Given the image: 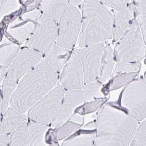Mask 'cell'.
<instances>
[{
	"label": "cell",
	"mask_w": 146,
	"mask_h": 146,
	"mask_svg": "<svg viewBox=\"0 0 146 146\" xmlns=\"http://www.w3.org/2000/svg\"><path fill=\"white\" fill-rule=\"evenodd\" d=\"M58 81V73L46 59L42 60L21 81L11 98L10 106L24 113L55 88Z\"/></svg>",
	"instance_id": "obj_1"
},
{
	"label": "cell",
	"mask_w": 146,
	"mask_h": 146,
	"mask_svg": "<svg viewBox=\"0 0 146 146\" xmlns=\"http://www.w3.org/2000/svg\"><path fill=\"white\" fill-rule=\"evenodd\" d=\"M82 21L78 42L84 48L113 37V15L99 1H84Z\"/></svg>",
	"instance_id": "obj_2"
},
{
	"label": "cell",
	"mask_w": 146,
	"mask_h": 146,
	"mask_svg": "<svg viewBox=\"0 0 146 146\" xmlns=\"http://www.w3.org/2000/svg\"><path fill=\"white\" fill-rule=\"evenodd\" d=\"M137 121L146 117V83L143 77L134 79L126 85L116 102L108 103Z\"/></svg>",
	"instance_id": "obj_3"
},
{
	"label": "cell",
	"mask_w": 146,
	"mask_h": 146,
	"mask_svg": "<svg viewBox=\"0 0 146 146\" xmlns=\"http://www.w3.org/2000/svg\"><path fill=\"white\" fill-rule=\"evenodd\" d=\"M114 48V57L118 62H139L146 54V47L139 24L134 19Z\"/></svg>",
	"instance_id": "obj_4"
},
{
	"label": "cell",
	"mask_w": 146,
	"mask_h": 146,
	"mask_svg": "<svg viewBox=\"0 0 146 146\" xmlns=\"http://www.w3.org/2000/svg\"><path fill=\"white\" fill-rule=\"evenodd\" d=\"M64 89L62 85L57 86L29 110L28 117L40 124L51 123L61 106L65 95Z\"/></svg>",
	"instance_id": "obj_5"
},
{
	"label": "cell",
	"mask_w": 146,
	"mask_h": 146,
	"mask_svg": "<svg viewBox=\"0 0 146 146\" xmlns=\"http://www.w3.org/2000/svg\"><path fill=\"white\" fill-rule=\"evenodd\" d=\"M82 19L77 7L69 2L59 22L57 44L64 48H73L78 39Z\"/></svg>",
	"instance_id": "obj_6"
},
{
	"label": "cell",
	"mask_w": 146,
	"mask_h": 146,
	"mask_svg": "<svg viewBox=\"0 0 146 146\" xmlns=\"http://www.w3.org/2000/svg\"><path fill=\"white\" fill-rule=\"evenodd\" d=\"M58 32L57 23L49 15L42 14L36 22L33 34L25 45L41 54H46L54 44Z\"/></svg>",
	"instance_id": "obj_7"
},
{
	"label": "cell",
	"mask_w": 146,
	"mask_h": 146,
	"mask_svg": "<svg viewBox=\"0 0 146 146\" xmlns=\"http://www.w3.org/2000/svg\"><path fill=\"white\" fill-rule=\"evenodd\" d=\"M104 46L102 43L78 49L76 52L83 68L85 83L97 80L101 70Z\"/></svg>",
	"instance_id": "obj_8"
},
{
	"label": "cell",
	"mask_w": 146,
	"mask_h": 146,
	"mask_svg": "<svg viewBox=\"0 0 146 146\" xmlns=\"http://www.w3.org/2000/svg\"><path fill=\"white\" fill-rule=\"evenodd\" d=\"M114 109L117 124L114 138L107 143L94 146H129L131 144L137 130L138 122L122 111Z\"/></svg>",
	"instance_id": "obj_9"
},
{
	"label": "cell",
	"mask_w": 146,
	"mask_h": 146,
	"mask_svg": "<svg viewBox=\"0 0 146 146\" xmlns=\"http://www.w3.org/2000/svg\"><path fill=\"white\" fill-rule=\"evenodd\" d=\"M64 89L68 90H82L85 80L80 59L76 52H73L65 66L60 78Z\"/></svg>",
	"instance_id": "obj_10"
},
{
	"label": "cell",
	"mask_w": 146,
	"mask_h": 146,
	"mask_svg": "<svg viewBox=\"0 0 146 146\" xmlns=\"http://www.w3.org/2000/svg\"><path fill=\"white\" fill-rule=\"evenodd\" d=\"M84 102V92L82 90H68L65 94L62 103L56 117L51 123L54 129H58L68 122L77 108Z\"/></svg>",
	"instance_id": "obj_11"
},
{
	"label": "cell",
	"mask_w": 146,
	"mask_h": 146,
	"mask_svg": "<svg viewBox=\"0 0 146 146\" xmlns=\"http://www.w3.org/2000/svg\"><path fill=\"white\" fill-rule=\"evenodd\" d=\"M42 54L28 48L22 49L9 69L8 75L16 79L24 77L39 63Z\"/></svg>",
	"instance_id": "obj_12"
},
{
	"label": "cell",
	"mask_w": 146,
	"mask_h": 146,
	"mask_svg": "<svg viewBox=\"0 0 146 146\" xmlns=\"http://www.w3.org/2000/svg\"><path fill=\"white\" fill-rule=\"evenodd\" d=\"M36 23L32 21L19 18L9 26L6 33L12 40L19 43H23L32 36L35 28Z\"/></svg>",
	"instance_id": "obj_13"
},
{
	"label": "cell",
	"mask_w": 146,
	"mask_h": 146,
	"mask_svg": "<svg viewBox=\"0 0 146 146\" xmlns=\"http://www.w3.org/2000/svg\"><path fill=\"white\" fill-rule=\"evenodd\" d=\"M135 5L131 3L113 15V40L117 41L124 35L135 17Z\"/></svg>",
	"instance_id": "obj_14"
},
{
	"label": "cell",
	"mask_w": 146,
	"mask_h": 146,
	"mask_svg": "<svg viewBox=\"0 0 146 146\" xmlns=\"http://www.w3.org/2000/svg\"><path fill=\"white\" fill-rule=\"evenodd\" d=\"M3 115L0 128L1 134L12 133L26 121V115L12 107L8 108Z\"/></svg>",
	"instance_id": "obj_15"
},
{
	"label": "cell",
	"mask_w": 146,
	"mask_h": 146,
	"mask_svg": "<svg viewBox=\"0 0 146 146\" xmlns=\"http://www.w3.org/2000/svg\"><path fill=\"white\" fill-rule=\"evenodd\" d=\"M71 54L69 50L54 44L46 53L45 59L53 69L58 73L63 70Z\"/></svg>",
	"instance_id": "obj_16"
},
{
	"label": "cell",
	"mask_w": 146,
	"mask_h": 146,
	"mask_svg": "<svg viewBox=\"0 0 146 146\" xmlns=\"http://www.w3.org/2000/svg\"><path fill=\"white\" fill-rule=\"evenodd\" d=\"M48 128L47 125L40 124L32 121L29 122L27 146H47L46 135Z\"/></svg>",
	"instance_id": "obj_17"
},
{
	"label": "cell",
	"mask_w": 146,
	"mask_h": 146,
	"mask_svg": "<svg viewBox=\"0 0 146 146\" xmlns=\"http://www.w3.org/2000/svg\"><path fill=\"white\" fill-rule=\"evenodd\" d=\"M96 134V129L78 130L64 141L62 146H94Z\"/></svg>",
	"instance_id": "obj_18"
},
{
	"label": "cell",
	"mask_w": 146,
	"mask_h": 146,
	"mask_svg": "<svg viewBox=\"0 0 146 146\" xmlns=\"http://www.w3.org/2000/svg\"><path fill=\"white\" fill-rule=\"evenodd\" d=\"M115 62L113 51L109 45H107L104 47L101 70L96 81L103 84L111 78Z\"/></svg>",
	"instance_id": "obj_19"
},
{
	"label": "cell",
	"mask_w": 146,
	"mask_h": 146,
	"mask_svg": "<svg viewBox=\"0 0 146 146\" xmlns=\"http://www.w3.org/2000/svg\"><path fill=\"white\" fill-rule=\"evenodd\" d=\"M68 1H41L40 8L44 13L51 17L57 23H59L65 9Z\"/></svg>",
	"instance_id": "obj_20"
},
{
	"label": "cell",
	"mask_w": 146,
	"mask_h": 146,
	"mask_svg": "<svg viewBox=\"0 0 146 146\" xmlns=\"http://www.w3.org/2000/svg\"><path fill=\"white\" fill-rule=\"evenodd\" d=\"M17 84V80L9 75L3 81L1 98V112L2 115L8 108L9 103H10Z\"/></svg>",
	"instance_id": "obj_21"
},
{
	"label": "cell",
	"mask_w": 146,
	"mask_h": 146,
	"mask_svg": "<svg viewBox=\"0 0 146 146\" xmlns=\"http://www.w3.org/2000/svg\"><path fill=\"white\" fill-rule=\"evenodd\" d=\"M139 73L119 74L111 78L106 84L103 86L102 92L106 96L110 92L117 90L126 85L134 79Z\"/></svg>",
	"instance_id": "obj_22"
},
{
	"label": "cell",
	"mask_w": 146,
	"mask_h": 146,
	"mask_svg": "<svg viewBox=\"0 0 146 146\" xmlns=\"http://www.w3.org/2000/svg\"><path fill=\"white\" fill-rule=\"evenodd\" d=\"M20 46L13 42H6L1 44V66L6 68L10 67L17 56Z\"/></svg>",
	"instance_id": "obj_23"
},
{
	"label": "cell",
	"mask_w": 146,
	"mask_h": 146,
	"mask_svg": "<svg viewBox=\"0 0 146 146\" xmlns=\"http://www.w3.org/2000/svg\"><path fill=\"white\" fill-rule=\"evenodd\" d=\"M103 85L97 81L87 84L85 87L84 102H88L106 98L102 92Z\"/></svg>",
	"instance_id": "obj_24"
},
{
	"label": "cell",
	"mask_w": 146,
	"mask_h": 146,
	"mask_svg": "<svg viewBox=\"0 0 146 146\" xmlns=\"http://www.w3.org/2000/svg\"><path fill=\"white\" fill-rule=\"evenodd\" d=\"M28 132V123L26 121L11 133L10 146H27Z\"/></svg>",
	"instance_id": "obj_25"
},
{
	"label": "cell",
	"mask_w": 146,
	"mask_h": 146,
	"mask_svg": "<svg viewBox=\"0 0 146 146\" xmlns=\"http://www.w3.org/2000/svg\"><path fill=\"white\" fill-rule=\"evenodd\" d=\"M82 125L72 121H68L57 129L55 134L57 139L62 140L73 135L79 130Z\"/></svg>",
	"instance_id": "obj_26"
},
{
	"label": "cell",
	"mask_w": 146,
	"mask_h": 146,
	"mask_svg": "<svg viewBox=\"0 0 146 146\" xmlns=\"http://www.w3.org/2000/svg\"><path fill=\"white\" fill-rule=\"evenodd\" d=\"M141 66V64L140 62L134 63L118 62L114 67L111 78L120 73H139Z\"/></svg>",
	"instance_id": "obj_27"
},
{
	"label": "cell",
	"mask_w": 146,
	"mask_h": 146,
	"mask_svg": "<svg viewBox=\"0 0 146 146\" xmlns=\"http://www.w3.org/2000/svg\"><path fill=\"white\" fill-rule=\"evenodd\" d=\"M135 17L140 28L144 43L146 45V6L135 5Z\"/></svg>",
	"instance_id": "obj_28"
},
{
	"label": "cell",
	"mask_w": 146,
	"mask_h": 146,
	"mask_svg": "<svg viewBox=\"0 0 146 146\" xmlns=\"http://www.w3.org/2000/svg\"><path fill=\"white\" fill-rule=\"evenodd\" d=\"M107 100L106 97L104 99L93 101L82 105L76 110L74 113H78L81 115L88 114L95 112L98 108H100Z\"/></svg>",
	"instance_id": "obj_29"
},
{
	"label": "cell",
	"mask_w": 146,
	"mask_h": 146,
	"mask_svg": "<svg viewBox=\"0 0 146 146\" xmlns=\"http://www.w3.org/2000/svg\"><path fill=\"white\" fill-rule=\"evenodd\" d=\"M129 146H146V120L143 121L138 127Z\"/></svg>",
	"instance_id": "obj_30"
},
{
	"label": "cell",
	"mask_w": 146,
	"mask_h": 146,
	"mask_svg": "<svg viewBox=\"0 0 146 146\" xmlns=\"http://www.w3.org/2000/svg\"><path fill=\"white\" fill-rule=\"evenodd\" d=\"M20 4L18 1H1V18L20 8Z\"/></svg>",
	"instance_id": "obj_31"
},
{
	"label": "cell",
	"mask_w": 146,
	"mask_h": 146,
	"mask_svg": "<svg viewBox=\"0 0 146 146\" xmlns=\"http://www.w3.org/2000/svg\"><path fill=\"white\" fill-rule=\"evenodd\" d=\"M105 5L119 11H122L129 6L130 1H100Z\"/></svg>",
	"instance_id": "obj_32"
},
{
	"label": "cell",
	"mask_w": 146,
	"mask_h": 146,
	"mask_svg": "<svg viewBox=\"0 0 146 146\" xmlns=\"http://www.w3.org/2000/svg\"><path fill=\"white\" fill-rule=\"evenodd\" d=\"M40 15V11L36 9L29 12L23 13L20 18L23 20L32 21L36 23Z\"/></svg>",
	"instance_id": "obj_33"
},
{
	"label": "cell",
	"mask_w": 146,
	"mask_h": 146,
	"mask_svg": "<svg viewBox=\"0 0 146 146\" xmlns=\"http://www.w3.org/2000/svg\"><path fill=\"white\" fill-rule=\"evenodd\" d=\"M10 136L8 135L1 134L0 146H10Z\"/></svg>",
	"instance_id": "obj_34"
},
{
	"label": "cell",
	"mask_w": 146,
	"mask_h": 146,
	"mask_svg": "<svg viewBox=\"0 0 146 146\" xmlns=\"http://www.w3.org/2000/svg\"><path fill=\"white\" fill-rule=\"evenodd\" d=\"M70 119L73 122L82 125L84 122V116L78 113H74Z\"/></svg>",
	"instance_id": "obj_35"
},
{
	"label": "cell",
	"mask_w": 146,
	"mask_h": 146,
	"mask_svg": "<svg viewBox=\"0 0 146 146\" xmlns=\"http://www.w3.org/2000/svg\"><path fill=\"white\" fill-rule=\"evenodd\" d=\"M7 73V70L6 68L1 66L0 68V80H1V83H2L4 79L6 77V74Z\"/></svg>",
	"instance_id": "obj_36"
},
{
	"label": "cell",
	"mask_w": 146,
	"mask_h": 146,
	"mask_svg": "<svg viewBox=\"0 0 146 146\" xmlns=\"http://www.w3.org/2000/svg\"><path fill=\"white\" fill-rule=\"evenodd\" d=\"M134 2L137 5H140L146 6V1H135Z\"/></svg>",
	"instance_id": "obj_37"
},
{
	"label": "cell",
	"mask_w": 146,
	"mask_h": 146,
	"mask_svg": "<svg viewBox=\"0 0 146 146\" xmlns=\"http://www.w3.org/2000/svg\"><path fill=\"white\" fill-rule=\"evenodd\" d=\"M68 2L73 5H77L82 2V1H69Z\"/></svg>",
	"instance_id": "obj_38"
},
{
	"label": "cell",
	"mask_w": 146,
	"mask_h": 146,
	"mask_svg": "<svg viewBox=\"0 0 146 146\" xmlns=\"http://www.w3.org/2000/svg\"><path fill=\"white\" fill-rule=\"evenodd\" d=\"M144 79L145 81V82L146 83V72H145V74H144Z\"/></svg>",
	"instance_id": "obj_39"
},
{
	"label": "cell",
	"mask_w": 146,
	"mask_h": 146,
	"mask_svg": "<svg viewBox=\"0 0 146 146\" xmlns=\"http://www.w3.org/2000/svg\"><path fill=\"white\" fill-rule=\"evenodd\" d=\"M144 63H145V64H146V56H145V59L144 60Z\"/></svg>",
	"instance_id": "obj_40"
}]
</instances>
